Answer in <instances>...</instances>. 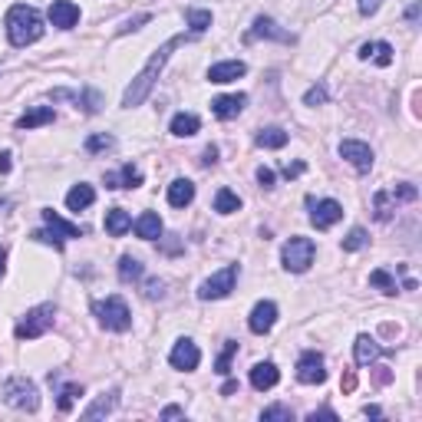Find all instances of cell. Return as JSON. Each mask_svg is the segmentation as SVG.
Segmentation results:
<instances>
[{"mask_svg": "<svg viewBox=\"0 0 422 422\" xmlns=\"http://www.w3.org/2000/svg\"><path fill=\"white\" fill-rule=\"evenodd\" d=\"M234 280H238V264H228V268H221L218 274H211L202 287H198V297H202V300L228 297L231 290H234Z\"/></svg>", "mask_w": 422, "mask_h": 422, "instance_id": "7", "label": "cell"}, {"mask_svg": "<svg viewBox=\"0 0 422 422\" xmlns=\"http://www.w3.org/2000/svg\"><path fill=\"white\" fill-rule=\"evenodd\" d=\"M340 386H343V393H353V389H356V373H353V370H346L343 380H340Z\"/></svg>", "mask_w": 422, "mask_h": 422, "instance_id": "49", "label": "cell"}, {"mask_svg": "<svg viewBox=\"0 0 422 422\" xmlns=\"http://www.w3.org/2000/svg\"><path fill=\"white\" fill-rule=\"evenodd\" d=\"M43 221H47L53 231H59L63 238H83V234H86V231L79 228V224H69V221H63L53 208H43Z\"/></svg>", "mask_w": 422, "mask_h": 422, "instance_id": "27", "label": "cell"}, {"mask_svg": "<svg viewBox=\"0 0 422 422\" xmlns=\"http://www.w3.org/2000/svg\"><path fill=\"white\" fill-rule=\"evenodd\" d=\"M406 17H409V20H416V17H419V4H413V7L406 10Z\"/></svg>", "mask_w": 422, "mask_h": 422, "instance_id": "58", "label": "cell"}, {"mask_svg": "<svg viewBox=\"0 0 422 422\" xmlns=\"http://www.w3.org/2000/svg\"><path fill=\"white\" fill-rule=\"evenodd\" d=\"M307 419L310 422H316V419H336V413H333V409H316V413H310Z\"/></svg>", "mask_w": 422, "mask_h": 422, "instance_id": "51", "label": "cell"}, {"mask_svg": "<svg viewBox=\"0 0 422 422\" xmlns=\"http://www.w3.org/2000/svg\"><path fill=\"white\" fill-rule=\"evenodd\" d=\"M33 241H40V244H50V248H57V251H63V234L59 231H53L47 224V228H40V231H33Z\"/></svg>", "mask_w": 422, "mask_h": 422, "instance_id": "37", "label": "cell"}, {"mask_svg": "<svg viewBox=\"0 0 422 422\" xmlns=\"http://www.w3.org/2000/svg\"><path fill=\"white\" fill-rule=\"evenodd\" d=\"M115 403H119V393L115 389H109V393L96 396L93 403L86 406V413H83V419H103V416H109L115 409Z\"/></svg>", "mask_w": 422, "mask_h": 422, "instance_id": "23", "label": "cell"}, {"mask_svg": "<svg viewBox=\"0 0 422 422\" xmlns=\"http://www.w3.org/2000/svg\"><path fill=\"white\" fill-rule=\"evenodd\" d=\"M0 396H4L7 406L23 409V413H37L40 409V393L27 376H10L7 383H4V389H0Z\"/></svg>", "mask_w": 422, "mask_h": 422, "instance_id": "3", "label": "cell"}, {"mask_svg": "<svg viewBox=\"0 0 422 422\" xmlns=\"http://www.w3.org/2000/svg\"><path fill=\"white\" fill-rule=\"evenodd\" d=\"M363 416H366V419H380V416H383V413H380V406H366V409H363Z\"/></svg>", "mask_w": 422, "mask_h": 422, "instance_id": "54", "label": "cell"}, {"mask_svg": "<svg viewBox=\"0 0 422 422\" xmlns=\"http://www.w3.org/2000/svg\"><path fill=\"white\" fill-rule=\"evenodd\" d=\"M149 20H152V13H135L132 20H125L122 27H119V37H125V33H129V30H139V27H145V23H149Z\"/></svg>", "mask_w": 422, "mask_h": 422, "instance_id": "43", "label": "cell"}, {"mask_svg": "<svg viewBox=\"0 0 422 422\" xmlns=\"http://www.w3.org/2000/svg\"><path fill=\"white\" fill-rule=\"evenodd\" d=\"M93 314L99 316V324H103L106 330H115V333H122V330L132 326V314H129V307H125L122 297L96 300V304H93Z\"/></svg>", "mask_w": 422, "mask_h": 422, "instance_id": "4", "label": "cell"}, {"mask_svg": "<svg viewBox=\"0 0 422 422\" xmlns=\"http://www.w3.org/2000/svg\"><path fill=\"white\" fill-rule=\"evenodd\" d=\"M185 17H188V27H192V33H205V30L211 27V13H208V10H195L192 7Z\"/></svg>", "mask_w": 422, "mask_h": 422, "instance_id": "36", "label": "cell"}, {"mask_svg": "<svg viewBox=\"0 0 422 422\" xmlns=\"http://www.w3.org/2000/svg\"><path fill=\"white\" fill-rule=\"evenodd\" d=\"M248 73V67L241 63V59H224V63H215V67L208 69V79L211 83H234V79H241Z\"/></svg>", "mask_w": 422, "mask_h": 422, "instance_id": "16", "label": "cell"}, {"mask_svg": "<svg viewBox=\"0 0 422 422\" xmlns=\"http://www.w3.org/2000/svg\"><path fill=\"white\" fill-rule=\"evenodd\" d=\"M278 380H280V373H278V366H274V363H254V366H251V386H254L258 393L274 389Z\"/></svg>", "mask_w": 422, "mask_h": 422, "instance_id": "18", "label": "cell"}, {"mask_svg": "<svg viewBox=\"0 0 422 422\" xmlns=\"http://www.w3.org/2000/svg\"><path fill=\"white\" fill-rule=\"evenodd\" d=\"M261 419H264V422H270V419H284V422H290V419H294V413H290L287 406H270V409H264V413H261Z\"/></svg>", "mask_w": 422, "mask_h": 422, "instance_id": "42", "label": "cell"}, {"mask_svg": "<svg viewBox=\"0 0 422 422\" xmlns=\"http://www.w3.org/2000/svg\"><path fill=\"white\" fill-rule=\"evenodd\" d=\"M188 33H178V37H172V40H165L162 47L155 50L152 57H149V63L142 67V73L132 79V86L125 89V96H122V106L125 109H132V106H142L145 103V96L152 93V86H155V79H159V73H162V67L169 63V57H172V50H178L182 43H188Z\"/></svg>", "mask_w": 422, "mask_h": 422, "instance_id": "1", "label": "cell"}, {"mask_svg": "<svg viewBox=\"0 0 422 422\" xmlns=\"http://www.w3.org/2000/svg\"><path fill=\"white\" fill-rule=\"evenodd\" d=\"M258 37H268V40H280V43H290V33L287 30H280L278 23L270 17H258L254 20V27H251V33H248V40H258Z\"/></svg>", "mask_w": 422, "mask_h": 422, "instance_id": "19", "label": "cell"}, {"mask_svg": "<svg viewBox=\"0 0 422 422\" xmlns=\"http://www.w3.org/2000/svg\"><path fill=\"white\" fill-rule=\"evenodd\" d=\"M57 119V113H53V106H37V109H30V113H23L17 119V129H37V125H47Z\"/></svg>", "mask_w": 422, "mask_h": 422, "instance_id": "24", "label": "cell"}, {"mask_svg": "<svg viewBox=\"0 0 422 422\" xmlns=\"http://www.w3.org/2000/svg\"><path fill=\"white\" fill-rule=\"evenodd\" d=\"M169 363L175 366V370H198V363H202V350L192 343V340H178V343L172 346V353H169Z\"/></svg>", "mask_w": 422, "mask_h": 422, "instance_id": "12", "label": "cell"}, {"mask_svg": "<svg viewBox=\"0 0 422 422\" xmlns=\"http://www.w3.org/2000/svg\"><path fill=\"white\" fill-rule=\"evenodd\" d=\"M366 244H370V238H366L363 228H353L343 238V251H360V248H366Z\"/></svg>", "mask_w": 422, "mask_h": 422, "instance_id": "41", "label": "cell"}, {"mask_svg": "<svg viewBox=\"0 0 422 422\" xmlns=\"http://www.w3.org/2000/svg\"><path fill=\"white\" fill-rule=\"evenodd\" d=\"M76 396H83V386H76V383L63 386V389H59V403H57L59 413H69V409H73V403H76Z\"/></svg>", "mask_w": 422, "mask_h": 422, "instance_id": "35", "label": "cell"}, {"mask_svg": "<svg viewBox=\"0 0 422 422\" xmlns=\"http://www.w3.org/2000/svg\"><path fill=\"white\" fill-rule=\"evenodd\" d=\"M96 202V192H93V185H73L69 188V195H67V208L69 211H83V208H89V205Z\"/></svg>", "mask_w": 422, "mask_h": 422, "instance_id": "25", "label": "cell"}, {"mask_svg": "<svg viewBox=\"0 0 422 422\" xmlns=\"http://www.w3.org/2000/svg\"><path fill=\"white\" fill-rule=\"evenodd\" d=\"M142 278V261L132 258V254H125V258H119V280L122 284H132V280Z\"/></svg>", "mask_w": 422, "mask_h": 422, "instance_id": "31", "label": "cell"}, {"mask_svg": "<svg viewBox=\"0 0 422 422\" xmlns=\"http://www.w3.org/2000/svg\"><path fill=\"white\" fill-rule=\"evenodd\" d=\"M244 106H248V96H244V93H234V96L211 99V113L218 115V119H234V115H238Z\"/></svg>", "mask_w": 422, "mask_h": 422, "instance_id": "17", "label": "cell"}, {"mask_svg": "<svg viewBox=\"0 0 422 422\" xmlns=\"http://www.w3.org/2000/svg\"><path fill=\"white\" fill-rule=\"evenodd\" d=\"M389 380H393V370H389V366H376L373 383H376V386H386V383H389Z\"/></svg>", "mask_w": 422, "mask_h": 422, "instance_id": "46", "label": "cell"}, {"mask_svg": "<svg viewBox=\"0 0 422 422\" xmlns=\"http://www.w3.org/2000/svg\"><path fill=\"white\" fill-rule=\"evenodd\" d=\"M307 205H310V224H314L316 231L333 228L336 221L343 218V205L333 202V198H320V202L307 198Z\"/></svg>", "mask_w": 422, "mask_h": 422, "instance_id": "8", "label": "cell"}, {"mask_svg": "<svg viewBox=\"0 0 422 422\" xmlns=\"http://www.w3.org/2000/svg\"><path fill=\"white\" fill-rule=\"evenodd\" d=\"M192 202H195V185L188 178H175L169 185V205L172 208H185V205H192Z\"/></svg>", "mask_w": 422, "mask_h": 422, "instance_id": "21", "label": "cell"}, {"mask_svg": "<svg viewBox=\"0 0 422 422\" xmlns=\"http://www.w3.org/2000/svg\"><path fill=\"white\" fill-rule=\"evenodd\" d=\"M274 324H278V304H274V300H261V304H254V310H251V316H248L251 333L264 336Z\"/></svg>", "mask_w": 422, "mask_h": 422, "instance_id": "11", "label": "cell"}, {"mask_svg": "<svg viewBox=\"0 0 422 422\" xmlns=\"http://www.w3.org/2000/svg\"><path fill=\"white\" fill-rule=\"evenodd\" d=\"M389 192H393L396 205H399V202H416V198H419V188H416V185H409V182H399L396 188H389Z\"/></svg>", "mask_w": 422, "mask_h": 422, "instance_id": "40", "label": "cell"}, {"mask_svg": "<svg viewBox=\"0 0 422 422\" xmlns=\"http://www.w3.org/2000/svg\"><path fill=\"white\" fill-rule=\"evenodd\" d=\"M376 59V67H389L393 63V47L389 43H363L360 47V59Z\"/></svg>", "mask_w": 422, "mask_h": 422, "instance_id": "28", "label": "cell"}, {"mask_svg": "<svg viewBox=\"0 0 422 422\" xmlns=\"http://www.w3.org/2000/svg\"><path fill=\"white\" fill-rule=\"evenodd\" d=\"M380 4H383V0H360V13H363V17H373L376 10H380Z\"/></svg>", "mask_w": 422, "mask_h": 422, "instance_id": "48", "label": "cell"}, {"mask_svg": "<svg viewBox=\"0 0 422 422\" xmlns=\"http://www.w3.org/2000/svg\"><path fill=\"white\" fill-rule=\"evenodd\" d=\"M373 211H376V221H389L396 211V198L393 192H376L373 195Z\"/></svg>", "mask_w": 422, "mask_h": 422, "instance_id": "32", "label": "cell"}, {"mask_svg": "<svg viewBox=\"0 0 422 422\" xmlns=\"http://www.w3.org/2000/svg\"><path fill=\"white\" fill-rule=\"evenodd\" d=\"M76 20H79V7L73 0H53L50 4V23L53 27L69 30V27H76Z\"/></svg>", "mask_w": 422, "mask_h": 422, "instance_id": "13", "label": "cell"}, {"mask_svg": "<svg viewBox=\"0 0 422 422\" xmlns=\"http://www.w3.org/2000/svg\"><path fill=\"white\" fill-rule=\"evenodd\" d=\"M304 169H307V165H304V162L284 165V178H297V175H304Z\"/></svg>", "mask_w": 422, "mask_h": 422, "instance_id": "50", "label": "cell"}, {"mask_svg": "<svg viewBox=\"0 0 422 422\" xmlns=\"http://www.w3.org/2000/svg\"><path fill=\"white\" fill-rule=\"evenodd\" d=\"M178 416H182L178 406H165V409H162V419H178Z\"/></svg>", "mask_w": 422, "mask_h": 422, "instance_id": "52", "label": "cell"}, {"mask_svg": "<svg viewBox=\"0 0 422 422\" xmlns=\"http://www.w3.org/2000/svg\"><path fill=\"white\" fill-rule=\"evenodd\" d=\"M234 353H238V340H228V343H224V350H221V356H218V363H215V373L228 376V373H231V360H234Z\"/></svg>", "mask_w": 422, "mask_h": 422, "instance_id": "34", "label": "cell"}, {"mask_svg": "<svg viewBox=\"0 0 422 422\" xmlns=\"http://www.w3.org/2000/svg\"><path fill=\"white\" fill-rule=\"evenodd\" d=\"M231 393H238V380H228V383L221 386V396H231Z\"/></svg>", "mask_w": 422, "mask_h": 422, "instance_id": "53", "label": "cell"}, {"mask_svg": "<svg viewBox=\"0 0 422 422\" xmlns=\"http://www.w3.org/2000/svg\"><path fill=\"white\" fill-rule=\"evenodd\" d=\"M129 228H132L129 211H122V208H109V211H106V231H109L113 238H122Z\"/></svg>", "mask_w": 422, "mask_h": 422, "instance_id": "26", "label": "cell"}, {"mask_svg": "<svg viewBox=\"0 0 422 422\" xmlns=\"http://www.w3.org/2000/svg\"><path fill=\"white\" fill-rule=\"evenodd\" d=\"M297 380L307 386H316L326 380V370H324V356L316 353V350H304L297 360Z\"/></svg>", "mask_w": 422, "mask_h": 422, "instance_id": "9", "label": "cell"}, {"mask_svg": "<svg viewBox=\"0 0 422 422\" xmlns=\"http://www.w3.org/2000/svg\"><path fill=\"white\" fill-rule=\"evenodd\" d=\"M202 129V119L192 113H178L172 119V135H182V139H188V135H195Z\"/></svg>", "mask_w": 422, "mask_h": 422, "instance_id": "30", "label": "cell"}, {"mask_svg": "<svg viewBox=\"0 0 422 422\" xmlns=\"http://www.w3.org/2000/svg\"><path fill=\"white\" fill-rule=\"evenodd\" d=\"M149 300H159L165 294V280H145V290H142Z\"/></svg>", "mask_w": 422, "mask_h": 422, "instance_id": "44", "label": "cell"}, {"mask_svg": "<svg viewBox=\"0 0 422 422\" xmlns=\"http://www.w3.org/2000/svg\"><path fill=\"white\" fill-rule=\"evenodd\" d=\"M43 37V20L33 7L27 4H13L7 10V40L13 47H30Z\"/></svg>", "mask_w": 422, "mask_h": 422, "instance_id": "2", "label": "cell"}, {"mask_svg": "<svg viewBox=\"0 0 422 422\" xmlns=\"http://www.w3.org/2000/svg\"><path fill=\"white\" fill-rule=\"evenodd\" d=\"M113 145H115V139H113V135L99 132V135H89V139H86V152H93V155H96V152H106V149H113Z\"/></svg>", "mask_w": 422, "mask_h": 422, "instance_id": "39", "label": "cell"}, {"mask_svg": "<svg viewBox=\"0 0 422 422\" xmlns=\"http://www.w3.org/2000/svg\"><path fill=\"white\" fill-rule=\"evenodd\" d=\"M135 234L142 241H155L162 234V218H159L155 211H142V215L135 218Z\"/></svg>", "mask_w": 422, "mask_h": 422, "instance_id": "22", "label": "cell"}, {"mask_svg": "<svg viewBox=\"0 0 422 422\" xmlns=\"http://www.w3.org/2000/svg\"><path fill=\"white\" fill-rule=\"evenodd\" d=\"M53 99H73L76 106H83L89 115H96V113H103V96H99L96 89H83V93H69V89H53L50 93Z\"/></svg>", "mask_w": 422, "mask_h": 422, "instance_id": "14", "label": "cell"}, {"mask_svg": "<svg viewBox=\"0 0 422 422\" xmlns=\"http://www.w3.org/2000/svg\"><path fill=\"white\" fill-rule=\"evenodd\" d=\"M258 182H261V188H274V169H264V165H261V169H258Z\"/></svg>", "mask_w": 422, "mask_h": 422, "instance_id": "47", "label": "cell"}, {"mask_svg": "<svg viewBox=\"0 0 422 422\" xmlns=\"http://www.w3.org/2000/svg\"><path fill=\"white\" fill-rule=\"evenodd\" d=\"M353 353H356V363L360 366H370L373 360H380V353H383V346L376 343L370 333H360L353 343Z\"/></svg>", "mask_w": 422, "mask_h": 422, "instance_id": "20", "label": "cell"}, {"mask_svg": "<svg viewBox=\"0 0 422 422\" xmlns=\"http://www.w3.org/2000/svg\"><path fill=\"white\" fill-rule=\"evenodd\" d=\"M53 316H57V307H53V304H40V307L23 314V320L17 324L13 336H17V340H37V336H43L50 326H53Z\"/></svg>", "mask_w": 422, "mask_h": 422, "instance_id": "5", "label": "cell"}, {"mask_svg": "<svg viewBox=\"0 0 422 422\" xmlns=\"http://www.w3.org/2000/svg\"><path fill=\"white\" fill-rule=\"evenodd\" d=\"M4 261H7V248L0 244V280H4Z\"/></svg>", "mask_w": 422, "mask_h": 422, "instance_id": "57", "label": "cell"}, {"mask_svg": "<svg viewBox=\"0 0 422 422\" xmlns=\"http://www.w3.org/2000/svg\"><path fill=\"white\" fill-rule=\"evenodd\" d=\"M324 103H326V89H324V86L307 89V96H304V106H324Z\"/></svg>", "mask_w": 422, "mask_h": 422, "instance_id": "45", "label": "cell"}, {"mask_svg": "<svg viewBox=\"0 0 422 422\" xmlns=\"http://www.w3.org/2000/svg\"><path fill=\"white\" fill-rule=\"evenodd\" d=\"M287 139H290V135L284 132L280 125H268V129H261V132H258V139H254V142H258L261 149H284V145H287Z\"/></svg>", "mask_w": 422, "mask_h": 422, "instance_id": "29", "label": "cell"}, {"mask_svg": "<svg viewBox=\"0 0 422 422\" xmlns=\"http://www.w3.org/2000/svg\"><path fill=\"white\" fill-rule=\"evenodd\" d=\"M370 284H373V287H380L383 294H389V297H393L396 290H399V287H396V280L389 278L386 270H373V274H370Z\"/></svg>", "mask_w": 422, "mask_h": 422, "instance_id": "38", "label": "cell"}, {"mask_svg": "<svg viewBox=\"0 0 422 422\" xmlns=\"http://www.w3.org/2000/svg\"><path fill=\"white\" fill-rule=\"evenodd\" d=\"M340 155H343L346 162L353 165L356 172H370V169H373V149H370L366 142L346 139V142H340Z\"/></svg>", "mask_w": 422, "mask_h": 422, "instance_id": "10", "label": "cell"}, {"mask_svg": "<svg viewBox=\"0 0 422 422\" xmlns=\"http://www.w3.org/2000/svg\"><path fill=\"white\" fill-rule=\"evenodd\" d=\"M139 185H142V172L129 162L119 172H106V188H139Z\"/></svg>", "mask_w": 422, "mask_h": 422, "instance_id": "15", "label": "cell"}, {"mask_svg": "<svg viewBox=\"0 0 422 422\" xmlns=\"http://www.w3.org/2000/svg\"><path fill=\"white\" fill-rule=\"evenodd\" d=\"M215 155H218V149L211 145V149H205V159H202V162H205V165H211V162H215Z\"/></svg>", "mask_w": 422, "mask_h": 422, "instance_id": "55", "label": "cell"}, {"mask_svg": "<svg viewBox=\"0 0 422 422\" xmlns=\"http://www.w3.org/2000/svg\"><path fill=\"white\" fill-rule=\"evenodd\" d=\"M0 172H10V152L0 155Z\"/></svg>", "mask_w": 422, "mask_h": 422, "instance_id": "56", "label": "cell"}, {"mask_svg": "<svg viewBox=\"0 0 422 422\" xmlns=\"http://www.w3.org/2000/svg\"><path fill=\"white\" fill-rule=\"evenodd\" d=\"M314 241L310 238H300V234H294V238L284 244V251H280V261H284V268L294 270V274H304V270L314 264Z\"/></svg>", "mask_w": 422, "mask_h": 422, "instance_id": "6", "label": "cell"}, {"mask_svg": "<svg viewBox=\"0 0 422 422\" xmlns=\"http://www.w3.org/2000/svg\"><path fill=\"white\" fill-rule=\"evenodd\" d=\"M238 208H241V198L231 192V188H221V192L215 195V211H218V215H234Z\"/></svg>", "mask_w": 422, "mask_h": 422, "instance_id": "33", "label": "cell"}]
</instances>
